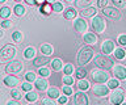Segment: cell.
<instances>
[{
	"label": "cell",
	"mask_w": 126,
	"mask_h": 105,
	"mask_svg": "<svg viewBox=\"0 0 126 105\" xmlns=\"http://www.w3.org/2000/svg\"><path fill=\"white\" fill-rule=\"evenodd\" d=\"M93 54H94V50L91 47V46H84V47L80 49V51L78 53V63L80 67L83 66L88 64L89 60L93 58Z\"/></svg>",
	"instance_id": "6da1fadb"
},
{
	"label": "cell",
	"mask_w": 126,
	"mask_h": 105,
	"mask_svg": "<svg viewBox=\"0 0 126 105\" xmlns=\"http://www.w3.org/2000/svg\"><path fill=\"white\" fill-rule=\"evenodd\" d=\"M16 55V47L12 45H5L0 49V59L1 62H12Z\"/></svg>",
	"instance_id": "7a4b0ae2"
},
{
	"label": "cell",
	"mask_w": 126,
	"mask_h": 105,
	"mask_svg": "<svg viewBox=\"0 0 126 105\" xmlns=\"http://www.w3.org/2000/svg\"><path fill=\"white\" fill-rule=\"evenodd\" d=\"M91 79H92L94 83H105L108 81L109 79V74L105 71V70H101V68H96V70H92L91 71Z\"/></svg>",
	"instance_id": "3957f363"
},
{
	"label": "cell",
	"mask_w": 126,
	"mask_h": 105,
	"mask_svg": "<svg viewBox=\"0 0 126 105\" xmlns=\"http://www.w3.org/2000/svg\"><path fill=\"white\" fill-rule=\"evenodd\" d=\"M91 26H92L94 33H102L106 28V22L101 16H94L91 21Z\"/></svg>",
	"instance_id": "277c9868"
},
{
	"label": "cell",
	"mask_w": 126,
	"mask_h": 105,
	"mask_svg": "<svg viewBox=\"0 0 126 105\" xmlns=\"http://www.w3.org/2000/svg\"><path fill=\"white\" fill-rule=\"evenodd\" d=\"M94 64L97 66L98 68H101V70H109V68H112V59H109L106 55H97L96 58H94V62H93Z\"/></svg>",
	"instance_id": "5b68a950"
},
{
	"label": "cell",
	"mask_w": 126,
	"mask_h": 105,
	"mask_svg": "<svg viewBox=\"0 0 126 105\" xmlns=\"http://www.w3.org/2000/svg\"><path fill=\"white\" fill-rule=\"evenodd\" d=\"M22 70L21 60H12L5 66V72L7 74H18Z\"/></svg>",
	"instance_id": "8992f818"
},
{
	"label": "cell",
	"mask_w": 126,
	"mask_h": 105,
	"mask_svg": "<svg viewBox=\"0 0 126 105\" xmlns=\"http://www.w3.org/2000/svg\"><path fill=\"white\" fill-rule=\"evenodd\" d=\"M110 103L113 105H121L124 103V89H114V92L110 95Z\"/></svg>",
	"instance_id": "52a82bcc"
},
{
	"label": "cell",
	"mask_w": 126,
	"mask_h": 105,
	"mask_svg": "<svg viewBox=\"0 0 126 105\" xmlns=\"http://www.w3.org/2000/svg\"><path fill=\"white\" fill-rule=\"evenodd\" d=\"M92 93L97 97L106 96V95H109V87H105V85H102V84H96L92 88Z\"/></svg>",
	"instance_id": "ba28073f"
},
{
	"label": "cell",
	"mask_w": 126,
	"mask_h": 105,
	"mask_svg": "<svg viewBox=\"0 0 126 105\" xmlns=\"http://www.w3.org/2000/svg\"><path fill=\"white\" fill-rule=\"evenodd\" d=\"M102 13H104L106 17L114 18V20L121 17V12L118 11V8H116V7H106V8L102 9Z\"/></svg>",
	"instance_id": "9c48e42d"
},
{
	"label": "cell",
	"mask_w": 126,
	"mask_h": 105,
	"mask_svg": "<svg viewBox=\"0 0 126 105\" xmlns=\"http://www.w3.org/2000/svg\"><path fill=\"white\" fill-rule=\"evenodd\" d=\"M74 103H75V105H89L88 97H87V95H84L81 91L76 92L74 95Z\"/></svg>",
	"instance_id": "30bf717a"
},
{
	"label": "cell",
	"mask_w": 126,
	"mask_h": 105,
	"mask_svg": "<svg viewBox=\"0 0 126 105\" xmlns=\"http://www.w3.org/2000/svg\"><path fill=\"white\" fill-rule=\"evenodd\" d=\"M113 50H114V42L112 40L105 41L104 44L101 45V53H102V55H109L110 53H113Z\"/></svg>",
	"instance_id": "8fae6325"
},
{
	"label": "cell",
	"mask_w": 126,
	"mask_h": 105,
	"mask_svg": "<svg viewBox=\"0 0 126 105\" xmlns=\"http://www.w3.org/2000/svg\"><path fill=\"white\" fill-rule=\"evenodd\" d=\"M74 29H75V32H78V33H83V32H85L87 30V22L84 21V18H76L74 22Z\"/></svg>",
	"instance_id": "7c38bea8"
},
{
	"label": "cell",
	"mask_w": 126,
	"mask_h": 105,
	"mask_svg": "<svg viewBox=\"0 0 126 105\" xmlns=\"http://www.w3.org/2000/svg\"><path fill=\"white\" fill-rule=\"evenodd\" d=\"M113 74L118 80H124L126 79V67H124V66H116V67H113Z\"/></svg>",
	"instance_id": "4fadbf2b"
},
{
	"label": "cell",
	"mask_w": 126,
	"mask_h": 105,
	"mask_svg": "<svg viewBox=\"0 0 126 105\" xmlns=\"http://www.w3.org/2000/svg\"><path fill=\"white\" fill-rule=\"evenodd\" d=\"M4 84L7 87H16V85L20 84V79L15 75H9V76L4 77Z\"/></svg>",
	"instance_id": "5bb4252c"
},
{
	"label": "cell",
	"mask_w": 126,
	"mask_h": 105,
	"mask_svg": "<svg viewBox=\"0 0 126 105\" xmlns=\"http://www.w3.org/2000/svg\"><path fill=\"white\" fill-rule=\"evenodd\" d=\"M39 12H41L43 16H49V15L53 12V4H50V3H45V4H42L39 7Z\"/></svg>",
	"instance_id": "9a60e30c"
},
{
	"label": "cell",
	"mask_w": 126,
	"mask_h": 105,
	"mask_svg": "<svg viewBox=\"0 0 126 105\" xmlns=\"http://www.w3.org/2000/svg\"><path fill=\"white\" fill-rule=\"evenodd\" d=\"M84 42L85 44H89V45H92V44H94L96 45V42H97V36H96V33H85L84 34Z\"/></svg>",
	"instance_id": "2e32d148"
},
{
	"label": "cell",
	"mask_w": 126,
	"mask_h": 105,
	"mask_svg": "<svg viewBox=\"0 0 126 105\" xmlns=\"http://www.w3.org/2000/svg\"><path fill=\"white\" fill-rule=\"evenodd\" d=\"M93 3V0H75V7L80 9H85L91 7V4Z\"/></svg>",
	"instance_id": "e0dca14e"
},
{
	"label": "cell",
	"mask_w": 126,
	"mask_h": 105,
	"mask_svg": "<svg viewBox=\"0 0 126 105\" xmlns=\"http://www.w3.org/2000/svg\"><path fill=\"white\" fill-rule=\"evenodd\" d=\"M46 63H49V58L47 57H38V58H34L33 59V64L35 67H43Z\"/></svg>",
	"instance_id": "ac0fdd59"
},
{
	"label": "cell",
	"mask_w": 126,
	"mask_h": 105,
	"mask_svg": "<svg viewBox=\"0 0 126 105\" xmlns=\"http://www.w3.org/2000/svg\"><path fill=\"white\" fill-rule=\"evenodd\" d=\"M96 12H97V9L94 7H88V8L83 9L80 15H81V17H93L96 15Z\"/></svg>",
	"instance_id": "d6986e66"
},
{
	"label": "cell",
	"mask_w": 126,
	"mask_h": 105,
	"mask_svg": "<svg viewBox=\"0 0 126 105\" xmlns=\"http://www.w3.org/2000/svg\"><path fill=\"white\" fill-rule=\"evenodd\" d=\"M34 87L37 88L39 92H42V91H45V89L47 88V81L45 79H42V77L41 79H37L34 81Z\"/></svg>",
	"instance_id": "ffe728a7"
},
{
	"label": "cell",
	"mask_w": 126,
	"mask_h": 105,
	"mask_svg": "<svg viewBox=\"0 0 126 105\" xmlns=\"http://www.w3.org/2000/svg\"><path fill=\"white\" fill-rule=\"evenodd\" d=\"M53 51H54V49H53V46H51L50 44H43V45H41V53H42L45 57L51 55V54H53Z\"/></svg>",
	"instance_id": "44dd1931"
},
{
	"label": "cell",
	"mask_w": 126,
	"mask_h": 105,
	"mask_svg": "<svg viewBox=\"0 0 126 105\" xmlns=\"http://www.w3.org/2000/svg\"><path fill=\"white\" fill-rule=\"evenodd\" d=\"M63 17H64L66 20H74V18L76 17V11H75L72 7H70V8H67V9L64 11Z\"/></svg>",
	"instance_id": "7402d4cb"
},
{
	"label": "cell",
	"mask_w": 126,
	"mask_h": 105,
	"mask_svg": "<svg viewBox=\"0 0 126 105\" xmlns=\"http://www.w3.org/2000/svg\"><path fill=\"white\" fill-rule=\"evenodd\" d=\"M47 96L50 97V99H59L61 97V91L57 88V87H51L49 91H47Z\"/></svg>",
	"instance_id": "603a6c76"
},
{
	"label": "cell",
	"mask_w": 126,
	"mask_h": 105,
	"mask_svg": "<svg viewBox=\"0 0 126 105\" xmlns=\"http://www.w3.org/2000/svg\"><path fill=\"white\" fill-rule=\"evenodd\" d=\"M50 66H51V68H53V71H59V70L62 68L63 63L59 58H55V59H53L50 62Z\"/></svg>",
	"instance_id": "cb8c5ba5"
},
{
	"label": "cell",
	"mask_w": 126,
	"mask_h": 105,
	"mask_svg": "<svg viewBox=\"0 0 126 105\" xmlns=\"http://www.w3.org/2000/svg\"><path fill=\"white\" fill-rule=\"evenodd\" d=\"M35 55V49L34 47H28L25 51H24V57L25 59H33Z\"/></svg>",
	"instance_id": "d4e9b609"
},
{
	"label": "cell",
	"mask_w": 126,
	"mask_h": 105,
	"mask_svg": "<svg viewBox=\"0 0 126 105\" xmlns=\"http://www.w3.org/2000/svg\"><path fill=\"white\" fill-rule=\"evenodd\" d=\"M9 16H11V8H8V7H1V8H0V17L4 18V20H7Z\"/></svg>",
	"instance_id": "484cf974"
},
{
	"label": "cell",
	"mask_w": 126,
	"mask_h": 105,
	"mask_svg": "<svg viewBox=\"0 0 126 105\" xmlns=\"http://www.w3.org/2000/svg\"><path fill=\"white\" fill-rule=\"evenodd\" d=\"M13 12H15L16 16L21 17V16H24V15H25V8H24L21 4H17V5L13 8Z\"/></svg>",
	"instance_id": "4316f807"
},
{
	"label": "cell",
	"mask_w": 126,
	"mask_h": 105,
	"mask_svg": "<svg viewBox=\"0 0 126 105\" xmlns=\"http://www.w3.org/2000/svg\"><path fill=\"white\" fill-rule=\"evenodd\" d=\"M75 76H76V79L78 80H81V79H85V76H87V71L83 67H79L76 70V74H75Z\"/></svg>",
	"instance_id": "83f0119b"
},
{
	"label": "cell",
	"mask_w": 126,
	"mask_h": 105,
	"mask_svg": "<svg viewBox=\"0 0 126 105\" xmlns=\"http://www.w3.org/2000/svg\"><path fill=\"white\" fill-rule=\"evenodd\" d=\"M78 88L80 89V91H87V89L89 88V83L85 79H81V80L78 81Z\"/></svg>",
	"instance_id": "f1b7e54d"
},
{
	"label": "cell",
	"mask_w": 126,
	"mask_h": 105,
	"mask_svg": "<svg viewBox=\"0 0 126 105\" xmlns=\"http://www.w3.org/2000/svg\"><path fill=\"white\" fill-rule=\"evenodd\" d=\"M114 57H116V59H118V60H122L124 58L126 57V51L124 49H116V53H114Z\"/></svg>",
	"instance_id": "f546056e"
},
{
	"label": "cell",
	"mask_w": 126,
	"mask_h": 105,
	"mask_svg": "<svg viewBox=\"0 0 126 105\" xmlns=\"http://www.w3.org/2000/svg\"><path fill=\"white\" fill-rule=\"evenodd\" d=\"M25 99H26L28 101H29V103H34V101H37V99H38V95H37L35 92L30 91V92H28V93H26Z\"/></svg>",
	"instance_id": "4dcf8cb0"
},
{
	"label": "cell",
	"mask_w": 126,
	"mask_h": 105,
	"mask_svg": "<svg viewBox=\"0 0 126 105\" xmlns=\"http://www.w3.org/2000/svg\"><path fill=\"white\" fill-rule=\"evenodd\" d=\"M108 87L109 89H117L118 87H120V81H118V79H112L108 81Z\"/></svg>",
	"instance_id": "1f68e13d"
},
{
	"label": "cell",
	"mask_w": 126,
	"mask_h": 105,
	"mask_svg": "<svg viewBox=\"0 0 126 105\" xmlns=\"http://www.w3.org/2000/svg\"><path fill=\"white\" fill-rule=\"evenodd\" d=\"M12 40L15 42H21L22 41V33L18 32V30H16V32L12 33Z\"/></svg>",
	"instance_id": "d6a6232c"
},
{
	"label": "cell",
	"mask_w": 126,
	"mask_h": 105,
	"mask_svg": "<svg viewBox=\"0 0 126 105\" xmlns=\"http://www.w3.org/2000/svg\"><path fill=\"white\" fill-rule=\"evenodd\" d=\"M116 8H126V0H112Z\"/></svg>",
	"instance_id": "836d02e7"
},
{
	"label": "cell",
	"mask_w": 126,
	"mask_h": 105,
	"mask_svg": "<svg viewBox=\"0 0 126 105\" xmlns=\"http://www.w3.org/2000/svg\"><path fill=\"white\" fill-rule=\"evenodd\" d=\"M63 72H64L66 75L71 76V74L74 72V66L71 64V63H67V64L64 66V68H63Z\"/></svg>",
	"instance_id": "e575fe53"
},
{
	"label": "cell",
	"mask_w": 126,
	"mask_h": 105,
	"mask_svg": "<svg viewBox=\"0 0 126 105\" xmlns=\"http://www.w3.org/2000/svg\"><path fill=\"white\" fill-rule=\"evenodd\" d=\"M63 84H66V85H72L74 84V77H71V76H68V75H64L63 76Z\"/></svg>",
	"instance_id": "d590c367"
},
{
	"label": "cell",
	"mask_w": 126,
	"mask_h": 105,
	"mask_svg": "<svg viewBox=\"0 0 126 105\" xmlns=\"http://www.w3.org/2000/svg\"><path fill=\"white\" fill-rule=\"evenodd\" d=\"M38 74H39V76H41V77H47L50 75V70L45 68V67H41V68H39V71H38Z\"/></svg>",
	"instance_id": "8d00e7d4"
},
{
	"label": "cell",
	"mask_w": 126,
	"mask_h": 105,
	"mask_svg": "<svg viewBox=\"0 0 126 105\" xmlns=\"http://www.w3.org/2000/svg\"><path fill=\"white\" fill-rule=\"evenodd\" d=\"M25 80L28 81V83H33V81H35V74L34 72H28L25 75Z\"/></svg>",
	"instance_id": "74e56055"
},
{
	"label": "cell",
	"mask_w": 126,
	"mask_h": 105,
	"mask_svg": "<svg viewBox=\"0 0 126 105\" xmlns=\"http://www.w3.org/2000/svg\"><path fill=\"white\" fill-rule=\"evenodd\" d=\"M11 96L12 97H13V100H20V99H21V92H20V91H17V89H12V91H11Z\"/></svg>",
	"instance_id": "f35d334b"
},
{
	"label": "cell",
	"mask_w": 126,
	"mask_h": 105,
	"mask_svg": "<svg viewBox=\"0 0 126 105\" xmlns=\"http://www.w3.org/2000/svg\"><path fill=\"white\" fill-rule=\"evenodd\" d=\"M39 105H57V104L53 101V99L49 97V99H42L41 101H39Z\"/></svg>",
	"instance_id": "ab89813d"
},
{
	"label": "cell",
	"mask_w": 126,
	"mask_h": 105,
	"mask_svg": "<svg viewBox=\"0 0 126 105\" xmlns=\"http://www.w3.org/2000/svg\"><path fill=\"white\" fill-rule=\"evenodd\" d=\"M53 11L54 12H61V11H63V4L62 3H54L53 4Z\"/></svg>",
	"instance_id": "60d3db41"
},
{
	"label": "cell",
	"mask_w": 126,
	"mask_h": 105,
	"mask_svg": "<svg viewBox=\"0 0 126 105\" xmlns=\"http://www.w3.org/2000/svg\"><path fill=\"white\" fill-rule=\"evenodd\" d=\"M21 89L22 91H25V92H30L32 91V83H24V84H21Z\"/></svg>",
	"instance_id": "b9f144b4"
},
{
	"label": "cell",
	"mask_w": 126,
	"mask_h": 105,
	"mask_svg": "<svg viewBox=\"0 0 126 105\" xmlns=\"http://www.w3.org/2000/svg\"><path fill=\"white\" fill-rule=\"evenodd\" d=\"M106 5H108V0H97V7L101 9L106 8Z\"/></svg>",
	"instance_id": "7bdbcfd3"
},
{
	"label": "cell",
	"mask_w": 126,
	"mask_h": 105,
	"mask_svg": "<svg viewBox=\"0 0 126 105\" xmlns=\"http://www.w3.org/2000/svg\"><path fill=\"white\" fill-rule=\"evenodd\" d=\"M117 42H118V44H120L121 46H126V34H122V36L118 37Z\"/></svg>",
	"instance_id": "ee69618b"
},
{
	"label": "cell",
	"mask_w": 126,
	"mask_h": 105,
	"mask_svg": "<svg viewBox=\"0 0 126 105\" xmlns=\"http://www.w3.org/2000/svg\"><path fill=\"white\" fill-rule=\"evenodd\" d=\"M63 93H64L66 96L72 95V88H71L70 85H64V87H63Z\"/></svg>",
	"instance_id": "f6af8a7d"
},
{
	"label": "cell",
	"mask_w": 126,
	"mask_h": 105,
	"mask_svg": "<svg viewBox=\"0 0 126 105\" xmlns=\"http://www.w3.org/2000/svg\"><path fill=\"white\" fill-rule=\"evenodd\" d=\"M58 101H59V104H61V105H64L67 101H68V99H67V96L64 95V96H61V97H59Z\"/></svg>",
	"instance_id": "bcb514c9"
},
{
	"label": "cell",
	"mask_w": 126,
	"mask_h": 105,
	"mask_svg": "<svg viewBox=\"0 0 126 105\" xmlns=\"http://www.w3.org/2000/svg\"><path fill=\"white\" fill-rule=\"evenodd\" d=\"M11 25H12V21H9V20H4L1 22V28H9Z\"/></svg>",
	"instance_id": "7dc6e473"
},
{
	"label": "cell",
	"mask_w": 126,
	"mask_h": 105,
	"mask_svg": "<svg viewBox=\"0 0 126 105\" xmlns=\"http://www.w3.org/2000/svg\"><path fill=\"white\" fill-rule=\"evenodd\" d=\"M24 1L29 5H37V0H24Z\"/></svg>",
	"instance_id": "c3c4849f"
},
{
	"label": "cell",
	"mask_w": 126,
	"mask_h": 105,
	"mask_svg": "<svg viewBox=\"0 0 126 105\" xmlns=\"http://www.w3.org/2000/svg\"><path fill=\"white\" fill-rule=\"evenodd\" d=\"M7 105H21V104H20L17 100H11V101H8V103H7Z\"/></svg>",
	"instance_id": "681fc988"
},
{
	"label": "cell",
	"mask_w": 126,
	"mask_h": 105,
	"mask_svg": "<svg viewBox=\"0 0 126 105\" xmlns=\"http://www.w3.org/2000/svg\"><path fill=\"white\" fill-rule=\"evenodd\" d=\"M47 3H50V4H54V3H57V0H46Z\"/></svg>",
	"instance_id": "f907efd6"
},
{
	"label": "cell",
	"mask_w": 126,
	"mask_h": 105,
	"mask_svg": "<svg viewBox=\"0 0 126 105\" xmlns=\"http://www.w3.org/2000/svg\"><path fill=\"white\" fill-rule=\"evenodd\" d=\"M66 3H71V1H74V0H64Z\"/></svg>",
	"instance_id": "816d5d0a"
},
{
	"label": "cell",
	"mask_w": 126,
	"mask_h": 105,
	"mask_svg": "<svg viewBox=\"0 0 126 105\" xmlns=\"http://www.w3.org/2000/svg\"><path fill=\"white\" fill-rule=\"evenodd\" d=\"M15 1H16V3H20V1H22V0H15Z\"/></svg>",
	"instance_id": "f5cc1de1"
},
{
	"label": "cell",
	"mask_w": 126,
	"mask_h": 105,
	"mask_svg": "<svg viewBox=\"0 0 126 105\" xmlns=\"http://www.w3.org/2000/svg\"><path fill=\"white\" fill-rule=\"evenodd\" d=\"M4 1H5V0H0V3H4Z\"/></svg>",
	"instance_id": "db71d44e"
},
{
	"label": "cell",
	"mask_w": 126,
	"mask_h": 105,
	"mask_svg": "<svg viewBox=\"0 0 126 105\" xmlns=\"http://www.w3.org/2000/svg\"><path fill=\"white\" fill-rule=\"evenodd\" d=\"M121 105H126V103H122V104H121Z\"/></svg>",
	"instance_id": "11a10c76"
},
{
	"label": "cell",
	"mask_w": 126,
	"mask_h": 105,
	"mask_svg": "<svg viewBox=\"0 0 126 105\" xmlns=\"http://www.w3.org/2000/svg\"><path fill=\"white\" fill-rule=\"evenodd\" d=\"M30 105H33V104H30Z\"/></svg>",
	"instance_id": "9f6ffc18"
}]
</instances>
